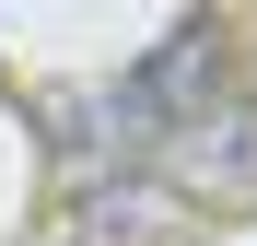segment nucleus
Listing matches in <instances>:
<instances>
[{"label": "nucleus", "mask_w": 257, "mask_h": 246, "mask_svg": "<svg viewBox=\"0 0 257 246\" xmlns=\"http://www.w3.org/2000/svg\"><path fill=\"white\" fill-rule=\"evenodd\" d=\"M152 176L176 199H257V94H222L210 117H187L152 152Z\"/></svg>", "instance_id": "nucleus-1"}, {"label": "nucleus", "mask_w": 257, "mask_h": 246, "mask_svg": "<svg viewBox=\"0 0 257 246\" xmlns=\"http://www.w3.org/2000/svg\"><path fill=\"white\" fill-rule=\"evenodd\" d=\"M187 223V199L152 176V164H94V176L70 188V223H59V246H164Z\"/></svg>", "instance_id": "nucleus-2"}, {"label": "nucleus", "mask_w": 257, "mask_h": 246, "mask_svg": "<svg viewBox=\"0 0 257 246\" xmlns=\"http://www.w3.org/2000/svg\"><path fill=\"white\" fill-rule=\"evenodd\" d=\"M245 94H257V82H245Z\"/></svg>", "instance_id": "nucleus-3"}]
</instances>
